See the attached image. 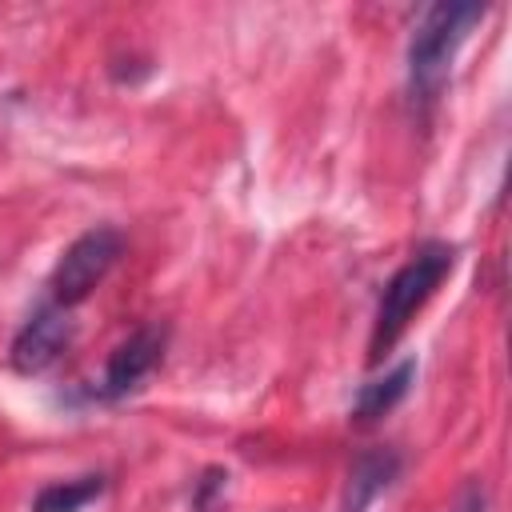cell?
I'll return each instance as SVG.
<instances>
[{
	"label": "cell",
	"mask_w": 512,
	"mask_h": 512,
	"mask_svg": "<svg viewBox=\"0 0 512 512\" xmlns=\"http://www.w3.org/2000/svg\"><path fill=\"white\" fill-rule=\"evenodd\" d=\"M456 264V248L444 240H424L384 284L380 304H376V320H372V340H368V364H380L392 344L404 336L408 320L428 304V296L444 284V276Z\"/></svg>",
	"instance_id": "1"
},
{
	"label": "cell",
	"mask_w": 512,
	"mask_h": 512,
	"mask_svg": "<svg viewBox=\"0 0 512 512\" xmlns=\"http://www.w3.org/2000/svg\"><path fill=\"white\" fill-rule=\"evenodd\" d=\"M480 20H484V4H468V0H448V4H432L420 12L412 40H408V92L420 108L440 100L452 60L460 44L468 40L472 24Z\"/></svg>",
	"instance_id": "2"
},
{
	"label": "cell",
	"mask_w": 512,
	"mask_h": 512,
	"mask_svg": "<svg viewBox=\"0 0 512 512\" xmlns=\"http://www.w3.org/2000/svg\"><path fill=\"white\" fill-rule=\"evenodd\" d=\"M124 252V236L112 224H96L88 232H80L56 260L52 276H48V300L60 308H76L80 300L92 296V288L112 272V264Z\"/></svg>",
	"instance_id": "3"
},
{
	"label": "cell",
	"mask_w": 512,
	"mask_h": 512,
	"mask_svg": "<svg viewBox=\"0 0 512 512\" xmlns=\"http://www.w3.org/2000/svg\"><path fill=\"white\" fill-rule=\"evenodd\" d=\"M72 316H68V308H60V304H40L24 324H20V332L12 336V344H8V364L20 372V376H36V372H48L60 356H64V348L72 344Z\"/></svg>",
	"instance_id": "4"
},
{
	"label": "cell",
	"mask_w": 512,
	"mask_h": 512,
	"mask_svg": "<svg viewBox=\"0 0 512 512\" xmlns=\"http://www.w3.org/2000/svg\"><path fill=\"white\" fill-rule=\"evenodd\" d=\"M168 348V328L164 324H140L136 332H128L104 364V380H100V396L104 400H124L128 392H136L164 360Z\"/></svg>",
	"instance_id": "5"
},
{
	"label": "cell",
	"mask_w": 512,
	"mask_h": 512,
	"mask_svg": "<svg viewBox=\"0 0 512 512\" xmlns=\"http://www.w3.org/2000/svg\"><path fill=\"white\" fill-rule=\"evenodd\" d=\"M404 460L396 448H364L344 480V496H340V512H368L400 476Z\"/></svg>",
	"instance_id": "6"
},
{
	"label": "cell",
	"mask_w": 512,
	"mask_h": 512,
	"mask_svg": "<svg viewBox=\"0 0 512 512\" xmlns=\"http://www.w3.org/2000/svg\"><path fill=\"white\" fill-rule=\"evenodd\" d=\"M412 380H416V356H404V360H400L392 372H384V376H376V380L360 384L356 404H352V416H356L360 424L388 416V412H392V408H396V404L408 396Z\"/></svg>",
	"instance_id": "7"
},
{
	"label": "cell",
	"mask_w": 512,
	"mask_h": 512,
	"mask_svg": "<svg viewBox=\"0 0 512 512\" xmlns=\"http://www.w3.org/2000/svg\"><path fill=\"white\" fill-rule=\"evenodd\" d=\"M104 484L108 480L100 472H88L76 480H52L32 496V512H80L84 504H92L104 492Z\"/></svg>",
	"instance_id": "8"
},
{
	"label": "cell",
	"mask_w": 512,
	"mask_h": 512,
	"mask_svg": "<svg viewBox=\"0 0 512 512\" xmlns=\"http://www.w3.org/2000/svg\"><path fill=\"white\" fill-rule=\"evenodd\" d=\"M224 484H228V472H224V468H204V476L196 480V496H192V508H196V512H208L212 496H216Z\"/></svg>",
	"instance_id": "9"
},
{
	"label": "cell",
	"mask_w": 512,
	"mask_h": 512,
	"mask_svg": "<svg viewBox=\"0 0 512 512\" xmlns=\"http://www.w3.org/2000/svg\"><path fill=\"white\" fill-rule=\"evenodd\" d=\"M484 508H488V492H484V484H480V480H468L464 492H460V500L452 504V512H484Z\"/></svg>",
	"instance_id": "10"
}]
</instances>
